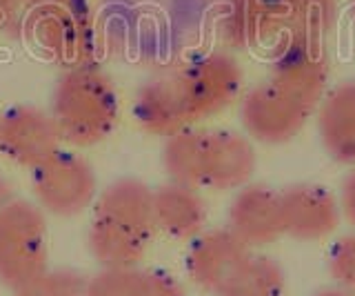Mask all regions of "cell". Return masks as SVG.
Segmentation results:
<instances>
[{
	"label": "cell",
	"mask_w": 355,
	"mask_h": 296,
	"mask_svg": "<svg viewBox=\"0 0 355 296\" xmlns=\"http://www.w3.org/2000/svg\"><path fill=\"white\" fill-rule=\"evenodd\" d=\"M191 123H200L238 101L244 74L240 63L225 51H209L173 69Z\"/></svg>",
	"instance_id": "obj_6"
},
{
	"label": "cell",
	"mask_w": 355,
	"mask_h": 296,
	"mask_svg": "<svg viewBox=\"0 0 355 296\" xmlns=\"http://www.w3.org/2000/svg\"><path fill=\"white\" fill-rule=\"evenodd\" d=\"M351 14H353V20H355V0L351 3Z\"/></svg>",
	"instance_id": "obj_28"
},
{
	"label": "cell",
	"mask_w": 355,
	"mask_h": 296,
	"mask_svg": "<svg viewBox=\"0 0 355 296\" xmlns=\"http://www.w3.org/2000/svg\"><path fill=\"white\" fill-rule=\"evenodd\" d=\"M94 216L149 238L158 232L153 216V190L138 179H118L107 185L96 201Z\"/></svg>",
	"instance_id": "obj_16"
},
{
	"label": "cell",
	"mask_w": 355,
	"mask_h": 296,
	"mask_svg": "<svg viewBox=\"0 0 355 296\" xmlns=\"http://www.w3.org/2000/svg\"><path fill=\"white\" fill-rule=\"evenodd\" d=\"M313 296H355V294L349 292V290H344V288H340V285H331V288H322V290H318Z\"/></svg>",
	"instance_id": "obj_26"
},
{
	"label": "cell",
	"mask_w": 355,
	"mask_h": 296,
	"mask_svg": "<svg viewBox=\"0 0 355 296\" xmlns=\"http://www.w3.org/2000/svg\"><path fill=\"white\" fill-rule=\"evenodd\" d=\"M14 199V192H11V185L0 176V210H3V207Z\"/></svg>",
	"instance_id": "obj_27"
},
{
	"label": "cell",
	"mask_w": 355,
	"mask_h": 296,
	"mask_svg": "<svg viewBox=\"0 0 355 296\" xmlns=\"http://www.w3.org/2000/svg\"><path fill=\"white\" fill-rule=\"evenodd\" d=\"M284 234L297 240H320L336 232L340 223V203L327 188L297 183L280 192Z\"/></svg>",
	"instance_id": "obj_11"
},
{
	"label": "cell",
	"mask_w": 355,
	"mask_h": 296,
	"mask_svg": "<svg viewBox=\"0 0 355 296\" xmlns=\"http://www.w3.org/2000/svg\"><path fill=\"white\" fill-rule=\"evenodd\" d=\"M87 240L92 256L103 268H133L142 261L151 238L94 216Z\"/></svg>",
	"instance_id": "obj_18"
},
{
	"label": "cell",
	"mask_w": 355,
	"mask_h": 296,
	"mask_svg": "<svg viewBox=\"0 0 355 296\" xmlns=\"http://www.w3.org/2000/svg\"><path fill=\"white\" fill-rule=\"evenodd\" d=\"M40 3L42 0H0V34H25Z\"/></svg>",
	"instance_id": "obj_23"
},
{
	"label": "cell",
	"mask_w": 355,
	"mask_h": 296,
	"mask_svg": "<svg viewBox=\"0 0 355 296\" xmlns=\"http://www.w3.org/2000/svg\"><path fill=\"white\" fill-rule=\"evenodd\" d=\"M229 229L244 245H269L284 234L280 192L264 185H244L229 205Z\"/></svg>",
	"instance_id": "obj_13"
},
{
	"label": "cell",
	"mask_w": 355,
	"mask_h": 296,
	"mask_svg": "<svg viewBox=\"0 0 355 296\" xmlns=\"http://www.w3.org/2000/svg\"><path fill=\"white\" fill-rule=\"evenodd\" d=\"M266 81L313 114L329 90V63L322 42H297L275 54Z\"/></svg>",
	"instance_id": "obj_10"
},
{
	"label": "cell",
	"mask_w": 355,
	"mask_h": 296,
	"mask_svg": "<svg viewBox=\"0 0 355 296\" xmlns=\"http://www.w3.org/2000/svg\"><path fill=\"white\" fill-rule=\"evenodd\" d=\"M329 274L336 285L355 294V232L340 236L331 245Z\"/></svg>",
	"instance_id": "obj_22"
},
{
	"label": "cell",
	"mask_w": 355,
	"mask_h": 296,
	"mask_svg": "<svg viewBox=\"0 0 355 296\" xmlns=\"http://www.w3.org/2000/svg\"><path fill=\"white\" fill-rule=\"evenodd\" d=\"M25 36L44 58L64 67L96 63V23L89 0H42Z\"/></svg>",
	"instance_id": "obj_4"
},
{
	"label": "cell",
	"mask_w": 355,
	"mask_h": 296,
	"mask_svg": "<svg viewBox=\"0 0 355 296\" xmlns=\"http://www.w3.org/2000/svg\"><path fill=\"white\" fill-rule=\"evenodd\" d=\"M318 134L333 161L355 167V79L327 90L318 105Z\"/></svg>",
	"instance_id": "obj_15"
},
{
	"label": "cell",
	"mask_w": 355,
	"mask_h": 296,
	"mask_svg": "<svg viewBox=\"0 0 355 296\" xmlns=\"http://www.w3.org/2000/svg\"><path fill=\"white\" fill-rule=\"evenodd\" d=\"M251 256V247L231 232V229H209L200 232L187 254V270L196 285L218 294L242 263Z\"/></svg>",
	"instance_id": "obj_12"
},
{
	"label": "cell",
	"mask_w": 355,
	"mask_h": 296,
	"mask_svg": "<svg viewBox=\"0 0 355 296\" xmlns=\"http://www.w3.org/2000/svg\"><path fill=\"white\" fill-rule=\"evenodd\" d=\"M311 112L291 96L264 81L242 96L240 120L249 138L264 145H282L295 138L306 125Z\"/></svg>",
	"instance_id": "obj_8"
},
{
	"label": "cell",
	"mask_w": 355,
	"mask_h": 296,
	"mask_svg": "<svg viewBox=\"0 0 355 296\" xmlns=\"http://www.w3.org/2000/svg\"><path fill=\"white\" fill-rule=\"evenodd\" d=\"M60 131L49 112L14 105L0 114V154L22 167H36L60 149Z\"/></svg>",
	"instance_id": "obj_9"
},
{
	"label": "cell",
	"mask_w": 355,
	"mask_h": 296,
	"mask_svg": "<svg viewBox=\"0 0 355 296\" xmlns=\"http://www.w3.org/2000/svg\"><path fill=\"white\" fill-rule=\"evenodd\" d=\"M336 20V0H227L220 36L231 49L273 58L297 42H322Z\"/></svg>",
	"instance_id": "obj_1"
},
{
	"label": "cell",
	"mask_w": 355,
	"mask_h": 296,
	"mask_svg": "<svg viewBox=\"0 0 355 296\" xmlns=\"http://www.w3.org/2000/svg\"><path fill=\"white\" fill-rule=\"evenodd\" d=\"M49 114L64 142L76 147L98 145L116 129L118 90L98 63L73 65L53 87Z\"/></svg>",
	"instance_id": "obj_3"
},
{
	"label": "cell",
	"mask_w": 355,
	"mask_h": 296,
	"mask_svg": "<svg viewBox=\"0 0 355 296\" xmlns=\"http://www.w3.org/2000/svg\"><path fill=\"white\" fill-rule=\"evenodd\" d=\"M49 245L42 207L11 199L0 210V283L14 292L47 272Z\"/></svg>",
	"instance_id": "obj_5"
},
{
	"label": "cell",
	"mask_w": 355,
	"mask_h": 296,
	"mask_svg": "<svg viewBox=\"0 0 355 296\" xmlns=\"http://www.w3.org/2000/svg\"><path fill=\"white\" fill-rule=\"evenodd\" d=\"M16 296H85V281L69 270H47Z\"/></svg>",
	"instance_id": "obj_21"
},
{
	"label": "cell",
	"mask_w": 355,
	"mask_h": 296,
	"mask_svg": "<svg viewBox=\"0 0 355 296\" xmlns=\"http://www.w3.org/2000/svg\"><path fill=\"white\" fill-rule=\"evenodd\" d=\"M284 272L269 256L251 254L242 268L222 285L218 296H282Z\"/></svg>",
	"instance_id": "obj_19"
},
{
	"label": "cell",
	"mask_w": 355,
	"mask_h": 296,
	"mask_svg": "<svg viewBox=\"0 0 355 296\" xmlns=\"http://www.w3.org/2000/svg\"><path fill=\"white\" fill-rule=\"evenodd\" d=\"M155 229L171 238H196L207 223V203L196 188L169 181L153 190Z\"/></svg>",
	"instance_id": "obj_17"
},
{
	"label": "cell",
	"mask_w": 355,
	"mask_h": 296,
	"mask_svg": "<svg viewBox=\"0 0 355 296\" xmlns=\"http://www.w3.org/2000/svg\"><path fill=\"white\" fill-rule=\"evenodd\" d=\"M31 188L44 212L67 218L94 203L98 181L94 167L83 156L58 149L31 167Z\"/></svg>",
	"instance_id": "obj_7"
},
{
	"label": "cell",
	"mask_w": 355,
	"mask_h": 296,
	"mask_svg": "<svg viewBox=\"0 0 355 296\" xmlns=\"http://www.w3.org/2000/svg\"><path fill=\"white\" fill-rule=\"evenodd\" d=\"M162 167L169 181L196 190H240L255 174V149L238 131L189 127L164 138Z\"/></svg>",
	"instance_id": "obj_2"
},
{
	"label": "cell",
	"mask_w": 355,
	"mask_h": 296,
	"mask_svg": "<svg viewBox=\"0 0 355 296\" xmlns=\"http://www.w3.org/2000/svg\"><path fill=\"white\" fill-rule=\"evenodd\" d=\"M133 114L147 134L162 138L193 127L173 72L153 76L140 87L133 103Z\"/></svg>",
	"instance_id": "obj_14"
},
{
	"label": "cell",
	"mask_w": 355,
	"mask_h": 296,
	"mask_svg": "<svg viewBox=\"0 0 355 296\" xmlns=\"http://www.w3.org/2000/svg\"><path fill=\"white\" fill-rule=\"evenodd\" d=\"M340 212L347 218V223L355 227V167L344 176L342 188H340Z\"/></svg>",
	"instance_id": "obj_25"
},
{
	"label": "cell",
	"mask_w": 355,
	"mask_h": 296,
	"mask_svg": "<svg viewBox=\"0 0 355 296\" xmlns=\"http://www.w3.org/2000/svg\"><path fill=\"white\" fill-rule=\"evenodd\" d=\"M142 270L133 268H103L85 283V296H140Z\"/></svg>",
	"instance_id": "obj_20"
},
{
	"label": "cell",
	"mask_w": 355,
	"mask_h": 296,
	"mask_svg": "<svg viewBox=\"0 0 355 296\" xmlns=\"http://www.w3.org/2000/svg\"><path fill=\"white\" fill-rule=\"evenodd\" d=\"M140 296H184L180 283L162 270H142Z\"/></svg>",
	"instance_id": "obj_24"
}]
</instances>
